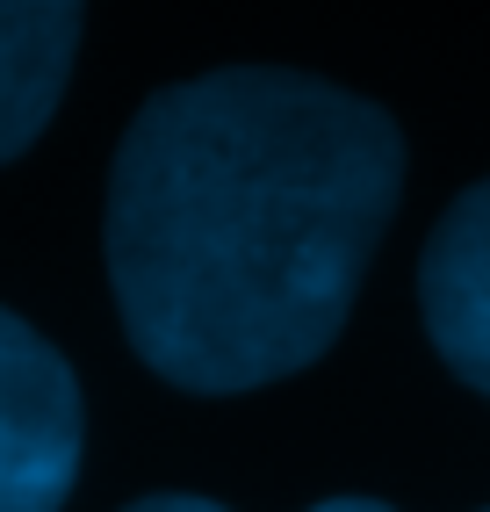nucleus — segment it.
Returning <instances> with one entry per match:
<instances>
[{
	"label": "nucleus",
	"mask_w": 490,
	"mask_h": 512,
	"mask_svg": "<svg viewBox=\"0 0 490 512\" xmlns=\"http://www.w3.org/2000/svg\"><path fill=\"white\" fill-rule=\"evenodd\" d=\"M397 188V123L332 80L231 65L152 94L109 174L130 347L202 397L310 368L354 311Z\"/></svg>",
	"instance_id": "obj_1"
},
{
	"label": "nucleus",
	"mask_w": 490,
	"mask_h": 512,
	"mask_svg": "<svg viewBox=\"0 0 490 512\" xmlns=\"http://www.w3.org/2000/svg\"><path fill=\"white\" fill-rule=\"evenodd\" d=\"M80 476V383L37 325L0 311V512H58Z\"/></svg>",
	"instance_id": "obj_2"
},
{
	"label": "nucleus",
	"mask_w": 490,
	"mask_h": 512,
	"mask_svg": "<svg viewBox=\"0 0 490 512\" xmlns=\"http://www.w3.org/2000/svg\"><path fill=\"white\" fill-rule=\"evenodd\" d=\"M418 303H426V332L440 361L490 397V181L462 188L454 210L433 224Z\"/></svg>",
	"instance_id": "obj_3"
},
{
	"label": "nucleus",
	"mask_w": 490,
	"mask_h": 512,
	"mask_svg": "<svg viewBox=\"0 0 490 512\" xmlns=\"http://www.w3.org/2000/svg\"><path fill=\"white\" fill-rule=\"evenodd\" d=\"M80 44V0H0V166L44 138Z\"/></svg>",
	"instance_id": "obj_4"
},
{
	"label": "nucleus",
	"mask_w": 490,
	"mask_h": 512,
	"mask_svg": "<svg viewBox=\"0 0 490 512\" xmlns=\"http://www.w3.org/2000/svg\"><path fill=\"white\" fill-rule=\"evenodd\" d=\"M130 512H224V505H209V498H188V491H159V498H137Z\"/></svg>",
	"instance_id": "obj_5"
},
{
	"label": "nucleus",
	"mask_w": 490,
	"mask_h": 512,
	"mask_svg": "<svg viewBox=\"0 0 490 512\" xmlns=\"http://www.w3.org/2000/svg\"><path fill=\"white\" fill-rule=\"evenodd\" d=\"M310 512H390L382 498H325V505H310Z\"/></svg>",
	"instance_id": "obj_6"
}]
</instances>
